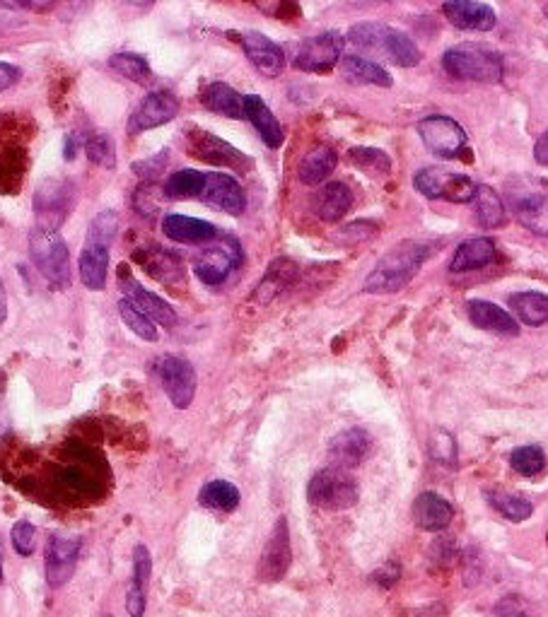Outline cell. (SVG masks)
Masks as SVG:
<instances>
[{
    "label": "cell",
    "instance_id": "8fae6325",
    "mask_svg": "<svg viewBox=\"0 0 548 617\" xmlns=\"http://www.w3.org/2000/svg\"><path fill=\"white\" fill-rule=\"evenodd\" d=\"M160 381L174 408L186 410L196 396V369L184 357L169 355L160 362Z\"/></svg>",
    "mask_w": 548,
    "mask_h": 617
},
{
    "label": "cell",
    "instance_id": "3957f363",
    "mask_svg": "<svg viewBox=\"0 0 548 617\" xmlns=\"http://www.w3.org/2000/svg\"><path fill=\"white\" fill-rule=\"evenodd\" d=\"M442 68L454 80L486 82L495 85L503 80V58L481 44H459L445 51Z\"/></svg>",
    "mask_w": 548,
    "mask_h": 617
},
{
    "label": "cell",
    "instance_id": "e575fe53",
    "mask_svg": "<svg viewBox=\"0 0 548 617\" xmlns=\"http://www.w3.org/2000/svg\"><path fill=\"white\" fill-rule=\"evenodd\" d=\"M510 309L515 319L527 323V326L548 323V297L541 292H517L510 297Z\"/></svg>",
    "mask_w": 548,
    "mask_h": 617
},
{
    "label": "cell",
    "instance_id": "83f0119b",
    "mask_svg": "<svg viewBox=\"0 0 548 617\" xmlns=\"http://www.w3.org/2000/svg\"><path fill=\"white\" fill-rule=\"evenodd\" d=\"M78 273L87 290L102 292L107 287L109 275V249L107 246L85 244L83 254L78 258Z\"/></svg>",
    "mask_w": 548,
    "mask_h": 617
},
{
    "label": "cell",
    "instance_id": "5b68a950",
    "mask_svg": "<svg viewBox=\"0 0 548 617\" xmlns=\"http://www.w3.org/2000/svg\"><path fill=\"white\" fill-rule=\"evenodd\" d=\"M360 490L351 473L343 468H324L307 485V499L326 511H346L358 504Z\"/></svg>",
    "mask_w": 548,
    "mask_h": 617
},
{
    "label": "cell",
    "instance_id": "cb8c5ba5",
    "mask_svg": "<svg viewBox=\"0 0 548 617\" xmlns=\"http://www.w3.org/2000/svg\"><path fill=\"white\" fill-rule=\"evenodd\" d=\"M314 213L324 222H338L353 208V191L343 181H329L314 196Z\"/></svg>",
    "mask_w": 548,
    "mask_h": 617
},
{
    "label": "cell",
    "instance_id": "7402d4cb",
    "mask_svg": "<svg viewBox=\"0 0 548 617\" xmlns=\"http://www.w3.org/2000/svg\"><path fill=\"white\" fill-rule=\"evenodd\" d=\"M466 314H469V321L476 328H481V331L505 338L520 336V323H517L515 316L507 314L498 304L486 302V299H474V302L466 304Z\"/></svg>",
    "mask_w": 548,
    "mask_h": 617
},
{
    "label": "cell",
    "instance_id": "ab89813d",
    "mask_svg": "<svg viewBox=\"0 0 548 617\" xmlns=\"http://www.w3.org/2000/svg\"><path fill=\"white\" fill-rule=\"evenodd\" d=\"M109 68H112L114 73H119L121 78H126L131 82H141V85L150 82L148 61L138 54H126V51L124 54H114L112 58H109Z\"/></svg>",
    "mask_w": 548,
    "mask_h": 617
},
{
    "label": "cell",
    "instance_id": "44dd1931",
    "mask_svg": "<svg viewBox=\"0 0 548 617\" xmlns=\"http://www.w3.org/2000/svg\"><path fill=\"white\" fill-rule=\"evenodd\" d=\"M372 451V437L360 427L346 430L336 434L329 444V461L334 463V468H353L360 466Z\"/></svg>",
    "mask_w": 548,
    "mask_h": 617
},
{
    "label": "cell",
    "instance_id": "9a60e30c",
    "mask_svg": "<svg viewBox=\"0 0 548 617\" xmlns=\"http://www.w3.org/2000/svg\"><path fill=\"white\" fill-rule=\"evenodd\" d=\"M239 258H242L239 246L232 239H225L223 244L211 246V249H206L196 258L194 273L206 285H220L239 266Z\"/></svg>",
    "mask_w": 548,
    "mask_h": 617
},
{
    "label": "cell",
    "instance_id": "4dcf8cb0",
    "mask_svg": "<svg viewBox=\"0 0 548 617\" xmlns=\"http://www.w3.org/2000/svg\"><path fill=\"white\" fill-rule=\"evenodd\" d=\"M297 278V266L290 258H276L266 270L264 280L259 282V287L254 290L256 302L266 304L271 299H276L281 292L288 290V285Z\"/></svg>",
    "mask_w": 548,
    "mask_h": 617
},
{
    "label": "cell",
    "instance_id": "836d02e7",
    "mask_svg": "<svg viewBox=\"0 0 548 617\" xmlns=\"http://www.w3.org/2000/svg\"><path fill=\"white\" fill-rule=\"evenodd\" d=\"M471 203H474L478 225H481L483 229L500 227L505 222V205L491 186L476 184V193H474V198H471Z\"/></svg>",
    "mask_w": 548,
    "mask_h": 617
},
{
    "label": "cell",
    "instance_id": "8d00e7d4",
    "mask_svg": "<svg viewBox=\"0 0 548 617\" xmlns=\"http://www.w3.org/2000/svg\"><path fill=\"white\" fill-rule=\"evenodd\" d=\"M206 186V174L196 172V169H182V172L169 176L165 184L167 198H196L203 193Z\"/></svg>",
    "mask_w": 548,
    "mask_h": 617
},
{
    "label": "cell",
    "instance_id": "ac0fdd59",
    "mask_svg": "<svg viewBox=\"0 0 548 617\" xmlns=\"http://www.w3.org/2000/svg\"><path fill=\"white\" fill-rule=\"evenodd\" d=\"M239 41H242L244 54H247V58L254 63V68L259 70L261 75H266V78H278V75L283 73L285 54L276 41L264 37L261 32H252V29L239 34Z\"/></svg>",
    "mask_w": 548,
    "mask_h": 617
},
{
    "label": "cell",
    "instance_id": "11a10c76",
    "mask_svg": "<svg viewBox=\"0 0 548 617\" xmlns=\"http://www.w3.org/2000/svg\"><path fill=\"white\" fill-rule=\"evenodd\" d=\"M495 613H498V617H527V613H524L515 598H505V601H500Z\"/></svg>",
    "mask_w": 548,
    "mask_h": 617
},
{
    "label": "cell",
    "instance_id": "8992f818",
    "mask_svg": "<svg viewBox=\"0 0 548 617\" xmlns=\"http://www.w3.org/2000/svg\"><path fill=\"white\" fill-rule=\"evenodd\" d=\"M418 191L430 201L450 203H471L476 193V184L466 174L447 172L442 167H425L413 179Z\"/></svg>",
    "mask_w": 548,
    "mask_h": 617
},
{
    "label": "cell",
    "instance_id": "277c9868",
    "mask_svg": "<svg viewBox=\"0 0 548 617\" xmlns=\"http://www.w3.org/2000/svg\"><path fill=\"white\" fill-rule=\"evenodd\" d=\"M29 256L54 290L71 287V254L56 229L34 227L29 234Z\"/></svg>",
    "mask_w": 548,
    "mask_h": 617
},
{
    "label": "cell",
    "instance_id": "1f68e13d",
    "mask_svg": "<svg viewBox=\"0 0 548 617\" xmlns=\"http://www.w3.org/2000/svg\"><path fill=\"white\" fill-rule=\"evenodd\" d=\"M201 102L213 114L227 116V119H244V97H239L225 82H213V85L203 87Z\"/></svg>",
    "mask_w": 548,
    "mask_h": 617
},
{
    "label": "cell",
    "instance_id": "e0dca14e",
    "mask_svg": "<svg viewBox=\"0 0 548 617\" xmlns=\"http://www.w3.org/2000/svg\"><path fill=\"white\" fill-rule=\"evenodd\" d=\"M201 198L203 203H208L211 208L227 215H242L244 208H247L244 188L239 186L237 179H232L230 174H220V172L206 174V186H203Z\"/></svg>",
    "mask_w": 548,
    "mask_h": 617
},
{
    "label": "cell",
    "instance_id": "4316f807",
    "mask_svg": "<svg viewBox=\"0 0 548 617\" xmlns=\"http://www.w3.org/2000/svg\"><path fill=\"white\" fill-rule=\"evenodd\" d=\"M141 266L148 270V275H153L160 282H177L184 278V266L179 261L177 254L172 251L160 249V246H145V249H138L133 254Z\"/></svg>",
    "mask_w": 548,
    "mask_h": 617
},
{
    "label": "cell",
    "instance_id": "f6af8a7d",
    "mask_svg": "<svg viewBox=\"0 0 548 617\" xmlns=\"http://www.w3.org/2000/svg\"><path fill=\"white\" fill-rule=\"evenodd\" d=\"M85 152L87 160L92 164H99V167L107 169L116 167V152L112 140H109L107 135H92V138L85 143Z\"/></svg>",
    "mask_w": 548,
    "mask_h": 617
},
{
    "label": "cell",
    "instance_id": "db71d44e",
    "mask_svg": "<svg viewBox=\"0 0 548 617\" xmlns=\"http://www.w3.org/2000/svg\"><path fill=\"white\" fill-rule=\"evenodd\" d=\"M126 610L131 617H143V613H145V593L136 591V589H128Z\"/></svg>",
    "mask_w": 548,
    "mask_h": 617
},
{
    "label": "cell",
    "instance_id": "be15d7a7",
    "mask_svg": "<svg viewBox=\"0 0 548 617\" xmlns=\"http://www.w3.org/2000/svg\"><path fill=\"white\" fill-rule=\"evenodd\" d=\"M102 617H112V615H102Z\"/></svg>",
    "mask_w": 548,
    "mask_h": 617
},
{
    "label": "cell",
    "instance_id": "9f6ffc18",
    "mask_svg": "<svg viewBox=\"0 0 548 617\" xmlns=\"http://www.w3.org/2000/svg\"><path fill=\"white\" fill-rule=\"evenodd\" d=\"M534 160L539 164H544V167H548V131L541 135L539 140H536L534 145Z\"/></svg>",
    "mask_w": 548,
    "mask_h": 617
},
{
    "label": "cell",
    "instance_id": "ba28073f",
    "mask_svg": "<svg viewBox=\"0 0 548 617\" xmlns=\"http://www.w3.org/2000/svg\"><path fill=\"white\" fill-rule=\"evenodd\" d=\"M510 196L520 225L532 229L534 234H548V188L544 181L529 179L527 184H515L510 188Z\"/></svg>",
    "mask_w": 548,
    "mask_h": 617
},
{
    "label": "cell",
    "instance_id": "816d5d0a",
    "mask_svg": "<svg viewBox=\"0 0 548 617\" xmlns=\"http://www.w3.org/2000/svg\"><path fill=\"white\" fill-rule=\"evenodd\" d=\"M22 78V70L13 63H0V92L10 90Z\"/></svg>",
    "mask_w": 548,
    "mask_h": 617
},
{
    "label": "cell",
    "instance_id": "7bdbcfd3",
    "mask_svg": "<svg viewBox=\"0 0 548 617\" xmlns=\"http://www.w3.org/2000/svg\"><path fill=\"white\" fill-rule=\"evenodd\" d=\"M165 196V188H160L155 181H143L133 193V208L141 217H153L160 213V201Z\"/></svg>",
    "mask_w": 548,
    "mask_h": 617
},
{
    "label": "cell",
    "instance_id": "f1b7e54d",
    "mask_svg": "<svg viewBox=\"0 0 548 617\" xmlns=\"http://www.w3.org/2000/svg\"><path fill=\"white\" fill-rule=\"evenodd\" d=\"M493 261H495V244L486 237H474L459 244V249L454 251L450 270L452 273H471V270H481L491 266Z\"/></svg>",
    "mask_w": 548,
    "mask_h": 617
},
{
    "label": "cell",
    "instance_id": "6125c7cd",
    "mask_svg": "<svg viewBox=\"0 0 548 617\" xmlns=\"http://www.w3.org/2000/svg\"><path fill=\"white\" fill-rule=\"evenodd\" d=\"M546 17H548V3H546Z\"/></svg>",
    "mask_w": 548,
    "mask_h": 617
},
{
    "label": "cell",
    "instance_id": "b9f144b4",
    "mask_svg": "<svg viewBox=\"0 0 548 617\" xmlns=\"http://www.w3.org/2000/svg\"><path fill=\"white\" fill-rule=\"evenodd\" d=\"M488 499H491V507L498 509L507 521H524L534 511L532 502L515 495H505V492H493V495H488Z\"/></svg>",
    "mask_w": 548,
    "mask_h": 617
},
{
    "label": "cell",
    "instance_id": "d6a6232c",
    "mask_svg": "<svg viewBox=\"0 0 548 617\" xmlns=\"http://www.w3.org/2000/svg\"><path fill=\"white\" fill-rule=\"evenodd\" d=\"M341 73L348 82L355 85H375V87H392V75L380 63L367 61L363 56H346L341 63Z\"/></svg>",
    "mask_w": 548,
    "mask_h": 617
},
{
    "label": "cell",
    "instance_id": "7c38bea8",
    "mask_svg": "<svg viewBox=\"0 0 548 617\" xmlns=\"http://www.w3.org/2000/svg\"><path fill=\"white\" fill-rule=\"evenodd\" d=\"M179 114V99L172 92H150L148 97L138 104V109L133 111L131 119H128V131L131 133H145L160 128L177 119Z\"/></svg>",
    "mask_w": 548,
    "mask_h": 617
},
{
    "label": "cell",
    "instance_id": "d590c367",
    "mask_svg": "<svg viewBox=\"0 0 548 617\" xmlns=\"http://www.w3.org/2000/svg\"><path fill=\"white\" fill-rule=\"evenodd\" d=\"M239 490L227 480H211L198 495V502L203 507L215 509V511H235L239 507Z\"/></svg>",
    "mask_w": 548,
    "mask_h": 617
},
{
    "label": "cell",
    "instance_id": "7a4b0ae2",
    "mask_svg": "<svg viewBox=\"0 0 548 617\" xmlns=\"http://www.w3.org/2000/svg\"><path fill=\"white\" fill-rule=\"evenodd\" d=\"M348 41L365 51H377L387 61H392L399 68H413L421 63V51H418L416 41L401 29H394L382 22H360L353 25L348 32Z\"/></svg>",
    "mask_w": 548,
    "mask_h": 617
},
{
    "label": "cell",
    "instance_id": "bcb514c9",
    "mask_svg": "<svg viewBox=\"0 0 548 617\" xmlns=\"http://www.w3.org/2000/svg\"><path fill=\"white\" fill-rule=\"evenodd\" d=\"M150 574H153V560H150V552L145 545H138L133 550V584L131 589L145 593L148 591V581Z\"/></svg>",
    "mask_w": 548,
    "mask_h": 617
},
{
    "label": "cell",
    "instance_id": "f35d334b",
    "mask_svg": "<svg viewBox=\"0 0 548 617\" xmlns=\"http://www.w3.org/2000/svg\"><path fill=\"white\" fill-rule=\"evenodd\" d=\"M348 160H351L353 167L363 169V172L372 176H387L392 172V160H389L387 152L377 150V148H353L348 152Z\"/></svg>",
    "mask_w": 548,
    "mask_h": 617
},
{
    "label": "cell",
    "instance_id": "4fadbf2b",
    "mask_svg": "<svg viewBox=\"0 0 548 617\" xmlns=\"http://www.w3.org/2000/svg\"><path fill=\"white\" fill-rule=\"evenodd\" d=\"M290 560H293V552H290V531L285 516L276 521L271 536L266 540V548L261 552L259 562V579L261 581H281L290 569Z\"/></svg>",
    "mask_w": 548,
    "mask_h": 617
},
{
    "label": "cell",
    "instance_id": "603a6c76",
    "mask_svg": "<svg viewBox=\"0 0 548 617\" xmlns=\"http://www.w3.org/2000/svg\"><path fill=\"white\" fill-rule=\"evenodd\" d=\"M244 119L252 121V126L256 128V133L261 135V140L268 145V148H281L285 133L281 121L276 119V114H273L271 109H268V104L261 97H256V94H249V97H244Z\"/></svg>",
    "mask_w": 548,
    "mask_h": 617
},
{
    "label": "cell",
    "instance_id": "91938a15",
    "mask_svg": "<svg viewBox=\"0 0 548 617\" xmlns=\"http://www.w3.org/2000/svg\"><path fill=\"white\" fill-rule=\"evenodd\" d=\"M128 5H136V8H148V5H153V0H124Z\"/></svg>",
    "mask_w": 548,
    "mask_h": 617
},
{
    "label": "cell",
    "instance_id": "6f0895ef",
    "mask_svg": "<svg viewBox=\"0 0 548 617\" xmlns=\"http://www.w3.org/2000/svg\"><path fill=\"white\" fill-rule=\"evenodd\" d=\"M78 152H80V138L78 135H68L66 148H63V157H66L68 162H73L75 157H78Z\"/></svg>",
    "mask_w": 548,
    "mask_h": 617
},
{
    "label": "cell",
    "instance_id": "ffe728a7",
    "mask_svg": "<svg viewBox=\"0 0 548 617\" xmlns=\"http://www.w3.org/2000/svg\"><path fill=\"white\" fill-rule=\"evenodd\" d=\"M191 152L198 157V160L208 162V164H218V167H230L237 169V172H244L249 169V157L242 155L237 148H232L230 143L225 140L215 138L211 133H194L191 135Z\"/></svg>",
    "mask_w": 548,
    "mask_h": 617
},
{
    "label": "cell",
    "instance_id": "f5cc1de1",
    "mask_svg": "<svg viewBox=\"0 0 548 617\" xmlns=\"http://www.w3.org/2000/svg\"><path fill=\"white\" fill-rule=\"evenodd\" d=\"M0 5L15 10H49L54 0H0Z\"/></svg>",
    "mask_w": 548,
    "mask_h": 617
},
{
    "label": "cell",
    "instance_id": "7dc6e473",
    "mask_svg": "<svg viewBox=\"0 0 548 617\" xmlns=\"http://www.w3.org/2000/svg\"><path fill=\"white\" fill-rule=\"evenodd\" d=\"M10 540H13L17 555L32 557L34 550H37V528L29 524V521H17L13 531H10Z\"/></svg>",
    "mask_w": 548,
    "mask_h": 617
},
{
    "label": "cell",
    "instance_id": "484cf974",
    "mask_svg": "<svg viewBox=\"0 0 548 617\" xmlns=\"http://www.w3.org/2000/svg\"><path fill=\"white\" fill-rule=\"evenodd\" d=\"M162 232H165L167 239H172V242H179V244L211 242L215 234H218L211 222L198 220V217H189V215H177V213L165 217V222H162Z\"/></svg>",
    "mask_w": 548,
    "mask_h": 617
},
{
    "label": "cell",
    "instance_id": "5bb4252c",
    "mask_svg": "<svg viewBox=\"0 0 548 617\" xmlns=\"http://www.w3.org/2000/svg\"><path fill=\"white\" fill-rule=\"evenodd\" d=\"M80 550H83L80 538L54 536L49 540V548H46V581H49V586L58 589L73 579Z\"/></svg>",
    "mask_w": 548,
    "mask_h": 617
},
{
    "label": "cell",
    "instance_id": "c3c4849f",
    "mask_svg": "<svg viewBox=\"0 0 548 617\" xmlns=\"http://www.w3.org/2000/svg\"><path fill=\"white\" fill-rule=\"evenodd\" d=\"M433 458L447 463V466L457 461V446H454V439L447 432H437L433 437Z\"/></svg>",
    "mask_w": 548,
    "mask_h": 617
},
{
    "label": "cell",
    "instance_id": "681fc988",
    "mask_svg": "<svg viewBox=\"0 0 548 617\" xmlns=\"http://www.w3.org/2000/svg\"><path fill=\"white\" fill-rule=\"evenodd\" d=\"M399 577H401V567H399V562H394V560H389L384 567H380L375 574H372L375 584H380L382 589H392L396 581H399Z\"/></svg>",
    "mask_w": 548,
    "mask_h": 617
},
{
    "label": "cell",
    "instance_id": "30bf717a",
    "mask_svg": "<svg viewBox=\"0 0 548 617\" xmlns=\"http://www.w3.org/2000/svg\"><path fill=\"white\" fill-rule=\"evenodd\" d=\"M73 193L71 186L63 181H44L39 191L34 193V215H37V227L42 229H56L71 213Z\"/></svg>",
    "mask_w": 548,
    "mask_h": 617
},
{
    "label": "cell",
    "instance_id": "74e56055",
    "mask_svg": "<svg viewBox=\"0 0 548 617\" xmlns=\"http://www.w3.org/2000/svg\"><path fill=\"white\" fill-rule=\"evenodd\" d=\"M119 314H121V319H124L126 326L131 328V331L136 333L138 338H143L145 343H155V340H157V323L150 319L148 314H143V311L138 309L136 304L131 302V299H121Z\"/></svg>",
    "mask_w": 548,
    "mask_h": 617
},
{
    "label": "cell",
    "instance_id": "d4e9b609",
    "mask_svg": "<svg viewBox=\"0 0 548 617\" xmlns=\"http://www.w3.org/2000/svg\"><path fill=\"white\" fill-rule=\"evenodd\" d=\"M413 519H416L418 528H423V531L437 533L445 531L452 524L454 509L445 497L435 495V492H423L416 499V504H413Z\"/></svg>",
    "mask_w": 548,
    "mask_h": 617
},
{
    "label": "cell",
    "instance_id": "52a82bcc",
    "mask_svg": "<svg viewBox=\"0 0 548 617\" xmlns=\"http://www.w3.org/2000/svg\"><path fill=\"white\" fill-rule=\"evenodd\" d=\"M423 145L442 160H457L466 150V131L450 116H428L418 123Z\"/></svg>",
    "mask_w": 548,
    "mask_h": 617
},
{
    "label": "cell",
    "instance_id": "f546056e",
    "mask_svg": "<svg viewBox=\"0 0 548 617\" xmlns=\"http://www.w3.org/2000/svg\"><path fill=\"white\" fill-rule=\"evenodd\" d=\"M338 164V155L331 145H317V148L307 152L302 157L300 167H297V179L307 186H317L334 174Z\"/></svg>",
    "mask_w": 548,
    "mask_h": 617
},
{
    "label": "cell",
    "instance_id": "9c48e42d",
    "mask_svg": "<svg viewBox=\"0 0 548 617\" xmlns=\"http://www.w3.org/2000/svg\"><path fill=\"white\" fill-rule=\"evenodd\" d=\"M343 44H346V39L334 29L305 39L295 54V68L302 70V73H324V70L334 68L338 63Z\"/></svg>",
    "mask_w": 548,
    "mask_h": 617
},
{
    "label": "cell",
    "instance_id": "2e32d148",
    "mask_svg": "<svg viewBox=\"0 0 548 617\" xmlns=\"http://www.w3.org/2000/svg\"><path fill=\"white\" fill-rule=\"evenodd\" d=\"M447 22L462 32H491L498 25V15L491 5L478 0H445L442 5Z\"/></svg>",
    "mask_w": 548,
    "mask_h": 617
},
{
    "label": "cell",
    "instance_id": "680465c9",
    "mask_svg": "<svg viewBox=\"0 0 548 617\" xmlns=\"http://www.w3.org/2000/svg\"><path fill=\"white\" fill-rule=\"evenodd\" d=\"M5 316H8V297H5V287L0 282V323L5 321Z\"/></svg>",
    "mask_w": 548,
    "mask_h": 617
},
{
    "label": "cell",
    "instance_id": "d6986e66",
    "mask_svg": "<svg viewBox=\"0 0 548 617\" xmlns=\"http://www.w3.org/2000/svg\"><path fill=\"white\" fill-rule=\"evenodd\" d=\"M119 273H121V290L126 292V299H131V302L136 304L143 314H148L150 319H153L155 323H160V326H165V328L177 326V311L172 309V304H167L162 297H157L150 290H145V287L133 278V275H126V266L121 268Z\"/></svg>",
    "mask_w": 548,
    "mask_h": 617
},
{
    "label": "cell",
    "instance_id": "60d3db41",
    "mask_svg": "<svg viewBox=\"0 0 548 617\" xmlns=\"http://www.w3.org/2000/svg\"><path fill=\"white\" fill-rule=\"evenodd\" d=\"M510 463L512 468H515V473L524 475V478H532V475H539L541 470L546 468V456L539 446H520V449L512 451Z\"/></svg>",
    "mask_w": 548,
    "mask_h": 617
},
{
    "label": "cell",
    "instance_id": "6da1fadb",
    "mask_svg": "<svg viewBox=\"0 0 548 617\" xmlns=\"http://www.w3.org/2000/svg\"><path fill=\"white\" fill-rule=\"evenodd\" d=\"M430 246L423 242H406L396 244L394 249H389L387 254L380 258L372 273L365 280V292L370 295H389V292H399L418 275V270L423 268V263L428 261Z\"/></svg>",
    "mask_w": 548,
    "mask_h": 617
},
{
    "label": "cell",
    "instance_id": "f907efd6",
    "mask_svg": "<svg viewBox=\"0 0 548 617\" xmlns=\"http://www.w3.org/2000/svg\"><path fill=\"white\" fill-rule=\"evenodd\" d=\"M165 157H167V155H165V152H162V155H160V157H155V160L133 164V172L141 176L143 181H153L155 176L162 172V167H165V164H160V162H165Z\"/></svg>",
    "mask_w": 548,
    "mask_h": 617
},
{
    "label": "cell",
    "instance_id": "94428289",
    "mask_svg": "<svg viewBox=\"0 0 548 617\" xmlns=\"http://www.w3.org/2000/svg\"><path fill=\"white\" fill-rule=\"evenodd\" d=\"M0 584H3V557H0Z\"/></svg>",
    "mask_w": 548,
    "mask_h": 617
},
{
    "label": "cell",
    "instance_id": "ee69618b",
    "mask_svg": "<svg viewBox=\"0 0 548 617\" xmlns=\"http://www.w3.org/2000/svg\"><path fill=\"white\" fill-rule=\"evenodd\" d=\"M116 229H119V220H116V215L112 210H104V213H99L95 220H92L90 232H87V244H97V246H112L114 237H116Z\"/></svg>",
    "mask_w": 548,
    "mask_h": 617
}]
</instances>
